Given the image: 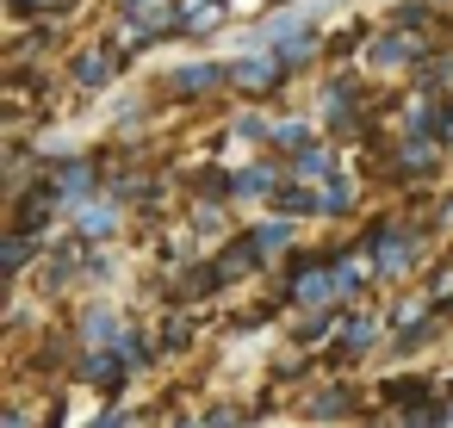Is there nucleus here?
Returning a JSON list of instances; mask_svg holds the SVG:
<instances>
[{
	"instance_id": "obj_27",
	"label": "nucleus",
	"mask_w": 453,
	"mask_h": 428,
	"mask_svg": "<svg viewBox=\"0 0 453 428\" xmlns=\"http://www.w3.org/2000/svg\"><path fill=\"white\" fill-rule=\"evenodd\" d=\"M441 218H453V199H447V205H441Z\"/></svg>"
},
{
	"instance_id": "obj_9",
	"label": "nucleus",
	"mask_w": 453,
	"mask_h": 428,
	"mask_svg": "<svg viewBox=\"0 0 453 428\" xmlns=\"http://www.w3.org/2000/svg\"><path fill=\"white\" fill-rule=\"evenodd\" d=\"M280 180H286V168H273V162H249V168L230 174V199H273Z\"/></svg>"
},
{
	"instance_id": "obj_13",
	"label": "nucleus",
	"mask_w": 453,
	"mask_h": 428,
	"mask_svg": "<svg viewBox=\"0 0 453 428\" xmlns=\"http://www.w3.org/2000/svg\"><path fill=\"white\" fill-rule=\"evenodd\" d=\"M125 372H131L125 348H119V354H112V348H88V354H81V378H88V385H100V391H112Z\"/></svg>"
},
{
	"instance_id": "obj_16",
	"label": "nucleus",
	"mask_w": 453,
	"mask_h": 428,
	"mask_svg": "<svg viewBox=\"0 0 453 428\" xmlns=\"http://www.w3.org/2000/svg\"><path fill=\"white\" fill-rule=\"evenodd\" d=\"M286 174H292V180H329V174H335V168H329V143H311V149L286 156Z\"/></svg>"
},
{
	"instance_id": "obj_23",
	"label": "nucleus",
	"mask_w": 453,
	"mask_h": 428,
	"mask_svg": "<svg viewBox=\"0 0 453 428\" xmlns=\"http://www.w3.org/2000/svg\"><path fill=\"white\" fill-rule=\"evenodd\" d=\"M397 428H447V416H441V409H410Z\"/></svg>"
},
{
	"instance_id": "obj_21",
	"label": "nucleus",
	"mask_w": 453,
	"mask_h": 428,
	"mask_svg": "<svg viewBox=\"0 0 453 428\" xmlns=\"http://www.w3.org/2000/svg\"><path fill=\"white\" fill-rule=\"evenodd\" d=\"M32 248H38V242H32V230H13V236H7V255H0V261H7V273H26Z\"/></svg>"
},
{
	"instance_id": "obj_22",
	"label": "nucleus",
	"mask_w": 453,
	"mask_h": 428,
	"mask_svg": "<svg viewBox=\"0 0 453 428\" xmlns=\"http://www.w3.org/2000/svg\"><path fill=\"white\" fill-rule=\"evenodd\" d=\"M428 137H434L441 149H453V100H434V125H428Z\"/></svg>"
},
{
	"instance_id": "obj_17",
	"label": "nucleus",
	"mask_w": 453,
	"mask_h": 428,
	"mask_svg": "<svg viewBox=\"0 0 453 428\" xmlns=\"http://www.w3.org/2000/svg\"><path fill=\"white\" fill-rule=\"evenodd\" d=\"M317 143V131L304 125V118H273V149L280 156H298V149H311Z\"/></svg>"
},
{
	"instance_id": "obj_10",
	"label": "nucleus",
	"mask_w": 453,
	"mask_h": 428,
	"mask_svg": "<svg viewBox=\"0 0 453 428\" xmlns=\"http://www.w3.org/2000/svg\"><path fill=\"white\" fill-rule=\"evenodd\" d=\"M292 298H298V304H329V298H342V292H335V273H323V261L311 255V261L292 267Z\"/></svg>"
},
{
	"instance_id": "obj_5",
	"label": "nucleus",
	"mask_w": 453,
	"mask_h": 428,
	"mask_svg": "<svg viewBox=\"0 0 453 428\" xmlns=\"http://www.w3.org/2000/svg\"><path fill=\"white\" fill-rule=\"evenodd\" d=\"M119 69H125V50H119V44H94V50L75 57V88H81V94H100V88L119 81Z\"/></svg>"
},
{
	"instance_id": "obj_4",
	"label": "nucleus",
	"mask_w": 453,
	"mask_h": 428,
	"mask_svg": "<svg viewBox=\"0 0 453 428\" xmlns=\"http://www.w3.org/2000/svg\"><path fill=\"white\" fill-rule=\"evenodd\" d=\"M44 180H50V187L63 193V205L75 211L81 199H94V193H100V162H88V156H69V162H57Z\"/></svg>"
},
{
	"instance_id": "obj_2",
	"label": "nucleus",
	"mask_w": 453,
	"mask_h": 428,
	"mask_svg": "<svg viewBox=\"0 0 453 428\" xmlns=\"http://www.w3.org/2000/svg\"><path fill=\"white\" fill-rule=\"evenodd\" d=\"M286 75H292V69H286L273 50H242V57L230 63V88H242V94H273Z\"/></svg>"
},
{
	"instance_id": "obj_24",
	"label": "nucleus",
	"mask_w": 453,
	"mask_h": 428,
	"mask_svg": "<svg viewBox=\"0 0 453 428\" xmlns=\"http://www.w3.org/2000/svg\"><path fill=\"white\" fill-rule=\"evenodd\" d=\"M143 7H156V0H119V13L131 19V13H143Z\"/></svg>"
},
{
	"instance_id": "obj_14",
	"label": "nucleus",
	"mask_w": 453,
	"mask_h": 428,
	"mask_svg": "<svg viewBox=\"0 0 453 428\" xmlns=\"http://www.w3.org/2000/svg\"><path fill=\"white\" fill-rule=\"evenodd\" d=\"M81 341H88V348H119V341H125V329H119V310H106V304L81 310Z\"/></svg>"
},
{
	"instance_id": "obj_6",
	"label": "nucleus",
	"mask_w": 453,
	"mask_h": 428,
	"mask_svg": "<svg viewBox=\"0 0 453 428\" xmlns=\"http://www.w3.org/2000/svg\"><path fill=\"white\" fill-rule=\"evenodd\" d=\"M317 112H323V125H329L335 137L360 131V94H354V81H342V75H335V81L323 88V106H317Z\"/></svg>"
},
{
	"instance_id": "obj_12",
	"label": "nucleus",
	"mask_w": 453,
	"mask_h": 428,
	"mask_svg": "<svg viewBox=\"0 0 453 428\" xmlns=\"http://www.w3.org/2000/svg\"><path fill=\"white\" fill-rule=\"evenodd\" d=\"M273 211L280 218H323V193H311V180H280V193H273Z\"/></svg>"
},
{
	"instance_id": "obj_18",
	"label": "nucleus",
	"mask_w": 453,
	"mask_h": 428,
	"mask_svg": "<svg viewBox=\"0 0 453 428\" xmlns=\"http://www.w3.org/2000/svg\"><path fill=\"white\" fill-rule=\"evenodd\" d=\"M292 236H298V218H267V224H255V242H261V255L286 248Z\"/></svg>"
},
{
	"instance_id": "obj_20",
	"label": "nucleus",
	"mask_w": 453,
	"mask_h": 428,
	"mask_svg": "<svg viewBox=\"0 0 453 428\" xmlns=\"http://www.w3.org/2000/svg\"><path fill=\"white\" fill-rule=\"evenodd\" d=\"M366 341H372V317H366V310L342 317V354H360Z\"/></svg>"
},
{
	"instance_id": "obj_15",
	"label": "nucleus",
	"mask_w": 453,
	"mask_h": 428,
	"mask_svg": "<svg viewBox=\"0 0 453 428\" xmlns=\"http://www.w3.org/2000/svg\"><path fill=\"white\" fill-rule=\"evenodd\" d=\"M211 267H218V279H242V273H255V267H261V242H255V236H249V242H230Z\"/></svg>"
},
{
	"instance_id": "obj_8",
	"label": "nucleus",
	"mask_w": 453,
	"mask_h": 428,
	"mask_svg": "<svg viewBox=\"0 0 453 428\" xmlns=\"http://www.w3.org/2000/svg\"><path fill=\"white\" fill-rule=\"evenodd\" d=\"M168 88H174L180 100L218 94V88H230V63H187V69H174V75H168Z\"/></svg>"
},
{
	"instance_id": "obj_3",
	"label": "nucleus",
	"mask_w": 453,
	"mask_h": 428,
	"mask_svg": "<svg viewBox=\"0 0 453 428\" xmlns=\"http://www.w3.org/2000/svg\"><path fill=\"white\" fill-rule=\"evenodd\" d=\"M372 267H379L385 279L410 273V267H416V230H403V224H379V230H372Z\"/></svg>"
},
{
	"instance_id": "obj_11",
	"label": "nucleus",
	"mask_w": 453,
	"mask_h": 428,
	"mask_svg": "<svg viewBox=\"0 0 453 428\" xmlns=\"http://www.w3.org/2000/svg\"><path fill=\"white\" fill-rule=\"evenodd\" d=\"M224 19H230L224 0H180V26H174V38H211Z\"/></svg>"
},
{
	"instance_id": "obj_26",
	"label": "nucleus",
	"mask_w": 453,
	"mask_h": 428,
	"mask_svg": "<svg viewBox=\"0 0 453 428\" xmlns=\"http://www.w3.org/2000/svg\"><path fill=\"white\" fill-rule=\"evenodd\" d=\"M94 428H125V416H119V409H112V416H106V422H94Z\"/></svg>"
},
{
	"instance_id": "obj_1",
	"label": "nucleus",
	"mask_w": 453,
	"mask_h": 428,
	"mask_svg": "<svg viewBox=\"0 0 453 428\" xmlns=\"http://www.w3.org/2000/svg\"><path fill=\"white\" fill-rule=\"evenodd\" d=\"M428 63V44H422V32L416 26H385L372 44H366V69H379V75H410V69H422Z\"/></svg>"
},
{
	"instance_id": "obj_25",
	"label": "nucleus",
	"mask_w": 453,
	"mask_h": 428,
	"mask_svg": "<svg viewBox=\"0 0 453 428\" xmlns=\"http://www.w3.org/2000/svg\"><path fill=\"white\" fill-rule=\"evenodd\" d=\"M434 298H453V273H441V279H434Z\"/></svg>"
},
{
	"instance_id": "obj_19",
	"label": "nucleus",
	"mask_w": 453,
	"mask_h": 428,
	"mask_svg": "<svg viewBox=\"0 0 453 428\" xmlns=\"http://www.w3.org/2000/svg\"><path fill=\"white\" fill-rule=\"evenodd\" d=\"M348 205H354V180L335 168V174L323 180V218H335V211H348Z\"/></svg>"
},
{
	"instance_id": "obj_7",
	"label": "nucleus",
	"mask_w": 453,
	"mask_h": 428,
	"mask_svg": "<svg viewBox=\"0 0 453 428\" xmlns=\"http://www.w3.org/2000/svg\"><path fill=\"white\" fill-rule=\"evenodd\" d=\"M69 218H75V236H81V242L119 236V199H112V193H94V199H81Z\"/></svg>"
},
{
	"instance_id": "obj_28",
	"label": "nucleus",
	"mask_w": 453,
	"mask_h": 428,
	"mask_svg": "<svg viewBox=\"0 0 453 428\" xmlns=\"http://www.w3.org/2000/svg\"><path fill=\"white\" fill-rule=\"evenodd\" d=\"M273 7H292V0H273Z\"/></svg>"
}]
</instances>
